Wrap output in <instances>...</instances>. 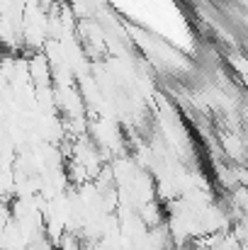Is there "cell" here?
<instances>
[{
  "mask_svg": "<svg viewBox=\"0 0 248 250\" xmlns=\"http://www.w3.org/2000/svg\"><path fill=\"white\" fill-rule=\"evenodd\" d=\"M56 250H85L83 246V238L78 231H64V236L59 238V243H56Z\"/></svg>",
  "mask_w": 248,
  "mask_h": 250,
  "instance_id": "1",
  "label": "cell"
}]
</instances>
